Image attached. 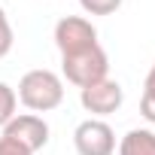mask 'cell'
Here are the masks:
<instances>
[{
	"mask_svg": "<svg viewBox=\"0 0 155 155\" xmlns=\"http://www.w3.org/2000/svg\"><path fill=\"white\" fill-rule=\"evenodd\" d=\"M125 0H79V6L88 12V15H113Z\"/></svg>",
	"mask_w": 155,
	"mask_h": 155,
	"instance_id": "9c48e42d",
	"label": "cell"
},
{
	"mask_svg": "<svg viewBox=\"0 0 155 155\" xmlns=\"http://www.w3.org/2000/svg\"><path fill=\"white\" fill-rule=\"evenodd\" d=\"M61 73L76 88H88V85H94V82L110 76V58H107V52L97 43V46H91V49H85L79 55L61 58Z\"/></svg>",
	"mask_w": 155,
	"mask_h": 155,
	"instance_id": "7a4b0ae2",
	"label": "cell"
},
{
	"mask_svg": "<svg viewBox=\"0 0 155 155\" xmlns=\"http://www.w3.org/2000/svg\"><path fill=\"white\" fill-rule=\"evenodd\" d=\"M140 116L155 125V97H146V94H143V101H140Z\"/></svg>",
	"mask_w": 155,
	"mask_h": 155,
	"instance_id": "7c38bea8",
	"label": "cell"
},
{
	"mask_svg": "<svg viewBox=\"0 0 155 155\" xmlns=\"http://www.w3.org/2000/svg\"><path fill=\"white\" fill-rule=\"evenodd\" d=\"M0 155H31V152H28V149H21L18 143L6 140V137H0Z\"/></svg>",
	"mask_w": 155,
	"mask_h": 155,
	"instance_id": "8fae6325",
	"label": "cell"
},
{
	"mask_svg": "<svg viewBox=\"0 0 155 155\" xmlns=\"http://www.w3.org/2000/svg\"><path fill=\"white\" fill-rule=\"evenodd\" d=\"M15 107H18V97H15V88H9L6 82H0V128H6L18 113H15Z\"/></svg>",
	"mask_w": 155,
	"mask_h": 155,
	"instance_id": "ba28073f",
	"label": "cell"
},
{
	"mask_svg": "<svg viewBox=\"0 0 155 155\" xmlns=\"http://www.w3.org/2000/svg\"><path fill=\"white\" fill-rule=\"evenodd\" d=\"M122 101H125V91L110 76L94 82V85H88V88H79V104L91 116H110V113H116L122 107Z\"/></svg>",
	"mask_w": 155,
	"mask_h": 155,
	"instance_id": "8992f818",
	"label": "cell"
},
{
	"mask_svg": "<svg viewBox=\"0 0 155 155\" xmlns=\"http://www.w3.org/2000/svg\"><path fill=\"white\" fill-rule=\"evenodd\" d=\"M119 155H155V131L149 128H134L122 137Z\"/></svg>",
	"mask_w": 155,
	"mask_h": 155,
	"instance_id": "52a82bcc",
	"label": "cell"
},
{
	"mask_svg": "<svg viewBox=\"0 0 155 155\" xmlns=\"http://www.w3.org/2000/svg\"><path fill=\"white\" fill-rule=\"evenodd\" d=\"M31 113H49L58 110L64 101V82L61 76L40 67V70H28L18 79V94H15Z\"/></svg>",
	"mask_w": 155,
	"mask_h": 155,
	"instance_id": "6da1fadb",
	"label": "cell"
},
{
	"mask_svg": "<svg viewBox=\"0 0 155 155\" xmlns=\"http://www.w3.org/2000/svg\"><path fill=\"white\" fill-rule=\"evenodd\" d=\"M73 146L79 155H113L116 152V134L104 119H85L73 131Z\"/></svg>",
	"mask_w": 155,
	"mask_h": 155,
	"instance_id": "277c9868",
	"label": "cell"
},
{
	"mask_svg": "<svg viewBox=\"0 0 155 155\" xmlns=\"http://www.w3.org/2000/svg\"><path fill=\"white\" fill-rule=\"evenodd\" d=\"M12 43H15V34H12V25L3 12V6H0V58H6L12 52Z\"/></svg>",
	"mask_w": 155,
	"mask_h": 155,
	"instance_id": "30bf717a",
	"label": "cell"
},
{
	"mask_svg": "<svg viewBox=\"0 0 155 155\" xmlns=\"http://www.w3.org/2000/svg\"><path fill=\"white\" fill-rule=\"evenodd\" d=\"M3 137L12 140V143H18L21 149H28L34 155V152H40L49 143V125H46V119H40L34 113H25V116H15L3 128Z\"/></svg>",
	"mask_w": 155,
	"mask_h": 155,
	"instance_id": "5b68a950",
	"label": "cell"
},
{
	"mask_svg": "<svg viewBox=\"0 0 155 155\" xmlns=\"http://www.w3.org/2000/svg\"><path fill=\"white\" fill-rule=\"evenodd\" d=\"M55 46H58L61 58L79 55V52L97 46V28L82 15H64L55 25Z\"/></svg>",
	"mask_w": 155,
	"mask_h": 155,
	"instance_id": "3957f363",
	"label": "cell"
},
{
	"mask_svg": "<svg viewBox=\"0 0 155 155\" xmlns=\"http://www.w3.org/2000/svg\"><path fill=\"white\" fill-rule=\"evenodd\" d=\"M143 94L146 97H155V64L149 67V73H146V85H143Z\"/></svg>",
	"mask_w": 155,
	"mask_h": 155,
	"instance_id": "4fadbf2b",
	"label": "cell"
}]
</instances>
